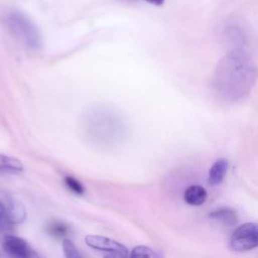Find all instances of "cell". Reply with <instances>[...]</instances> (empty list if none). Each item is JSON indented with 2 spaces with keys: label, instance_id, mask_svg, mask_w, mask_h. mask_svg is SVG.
<instances>
[{
  "label": "cell",
  "instance_id": "cell-1",
  "mask_svg": "<svg viewBox=\"0 0 258 258\" xmlns=\"http://www.w3.org/2000/svg\"><path fill=\"white\" fill-rule=\"evenodd\" d=\"M257 77L258 69L251 57L241 50H234L217 63L212 87L220 99L235 102L249 94Z\"/></svg>",
  "mask_w": 258,
  "mask_h": 258
},
{
  "label": "cell",
  "instance_id": "cell-2",
  "mask_svg": "<svg viewBox=\"0 0 258 258\" xmlns=\"http://www.w3.org/2000/svg\"><path fill=\"white\" fill-rule=\"evenodd\" d=\"M82 131L88 141L100 146H112L124 140L127 127L118 112L99 106L84 114Z\"/></svg>",
  "mask_w": 258,
  "mask_h": 258
},
{
  "label": "cell",
  "instance_id": "cell-3",
  "mask_svg": "<svg viewBox=\"0 0 258 258\" xmlns=\"http://www.w3.org/2000/svg\"><path fill=\"white\" fill-rule=\"evenodd\" d=\"M4 22L10 31L19 38L27 47L40 49L42 38L36 25L22 12L10 11L5 15Z\"/></svg>",
  "mask_w": 258,
  "mask_h": 258
},
{
  "label": "cell",
  "instance_id": "cell-4",
  "mask_svg": "<svg viewBox=\"0 0 258 258\" xmlns=\"http://www.w3.org/2000/svg\"><path fill=\"white\" fill-rule=\"evenodd\" d=\"M230 247L237 252L249 251L258 247V223H245L232 234Z\"/></svg>",
  "mask_w": 258,
  "mask_h": 258
},
{
  "label": "cell",
  "instance_id": "cell-5",
  "mask_svg": "<svg viewBox=\"0 0 258 258\" xmlns=\"http://www.w3.org/2000/svg\"><path fill=\"white\" fill-rule=\"evenodd\" d=\"M86 244L98 251L106 253L107 256L111 257H126L128 256V249L121 243L98 235H87L85 237Z\"/></svg>",
  "mask_w": 258,
  "mask_h": 258
},
{
  "label": "cell",
  "instance_id": "cell-6",
  "mask_svg": "<svg viewBox=\"0 0 258 258\" xmlns=\"http://www.w3.org/2000/svg\"><path fill=\"white\" fill-rule=\"evenodd\" d=\"M2 248L8 254L18 258H35L38 257L36 252L22 238L14 235H6L2 242Z\"/></svg>",
  "mask_w": 258,
  "mask_h": 258
},
{
  "label": "cell",
  "instance_id": "cell-7",
  "mask_svg": "<svg viewBox=\"0 0 258 258\" xmlns=\"http://www.w3.org/2000/svg\"><path fill=\"white\" fill-rule=\"evenodd\" d=\"M210 218L220 222L221 224L227 225V226H233L237 223L238 221V215L235 210L228 208V207H223L216 209L210 213Z\"/></svg>",
  "mask_w": 258,
  "mask_h": 258
},
{
  "label": "cell",
  "instance_id": "cell-8",
  "mask_svg": "<svg viewBox=\"0 0 258 258\" xmlns=\"http://www.w3.org/2000/svg\"><path fill=\"white\" fill-rule=\"evenodd\" d=\"M183 199L190 206H201L207 199V190L199 184L189 185L184 191Z\"/></svg>",
  "mask_w": 258,
  "mask_h": 258
},
{
  "label": "cell",
  "instance_id": "cell-9",
  "mask_svg": "<svg viewBox=\"0 0 258 258\" xmlns=\"http://www.w3.org/2000/svg\"><path fill=\"white\" fill-rule=\"evenodd\" d=\"M228 169V161L225 158H220L216 160L210 168L209 171V182L212 185L220 184L225 177Z\"/></svg>",
  "mask_w": 258,
  "mask_h": 258
},
{
  "label": "cell",
  "instance_id": "cell-10",
  "mask_svg": "<svg viewBox=\"0 0 258 258\" xmlns=\"http://www.w3.org/2000/svg\"><path fill=\"white\" fill-rule=\"evenodd\" d=\"M24 170V165L20 159L0 153V172L20 173Z\"/></svg>",
  "mask_w": 258,
  "mask_h": 258
},
{
  "label": "cell",
  "instance_id": "cell-11",
  "mask_svg": "<svg viewBox=\"0 0 258 258\" xmlns=\"http://www.w3.org/2000/svg\"><path fill=\"white\" fill-rule=\"evenodd\" d=\"M7 212L12 224H20L26 218V210L23 204L16 200H10L7 207Z\"/></svg>",
  "mask_w": 258,
  "mask_h": 258
},
{
  "label": "cell",
  "instance_id": "cell-12",
  "mask_svg": "<svg viewBox=\"0 0 258 258\" xmlns=\"http://www.w3.org/2000/svg\"><path fill=\"white\" fill-rule=\"evenodd\" d=\"M131 257H147V258H156V257H159L160 255L155 252L153 249L147 247V246H136L132 249L131 251V254H130Z\"/></svg>",
  "mask_w": 258,
  "mask_h": 258
},
{
  "label": "cell",
  "instance_id": "cell-13",
  "mask_svg": "<svg viewBox=\"0 0 258 258\" xmlns=\"http://www.w3.org/2000/svg\"><path fill=\"white\" fill-rule=\"evenodd\" d=\"M62 249L64 252L66 257L68 258H82L83 255L79 252L77 246L74 244V242L68 238L62 240Z\"/></svg>",
  "mask_w": 258,
  "mask_h": 258
},
{
  "label": "cell",
  "instance_id": "cell-14",
  "mask_svg": "<svg viewBox=\"0 0 258 258\" xmlns=\"http://www.w3.org/2000/svg\"><path fill=\"white\" fill-rule=\"evenodd\" d=\"M48 232L52 236L62 237V236H66L68 234L69 227L66 224L61 223V222L54 221V222H52L48 225Z\"/></svg>",
  "mask_w": 258,
  "mask_h": 258
},
{
  "label": "cell",
  "instance_id": "cell-15",
  "mask_svg": "<svg viewBox=\"0 0 258 258\" xmlns=\"http://www.w3.org/2000/svg\"><path fill=\"white\" fill-rule=\"evenodd\" d=\"M12 222L9 219L7 208L0 201V230L1 231H10L12 229Z\"/></svg>",
  "mask_w": 258,
  "mask_h": 258
},
{
  "label": "cell",
  "instance_id": "cell-16",
  "mask_svg": "<svg viewBox=\"0 0 258 258\" xmlns=\"http://www.w3.org/2000/svg\"><path fill=\"white\" fill-rule=\"evenodd\" d=\"M64 183L68 186V188H70L76 195H84L85 194V187L75 177H73V176H66L64 177Z\"/></svg>",
  "mask_w": 258,
  "mask_h": 258
},
{
  "label": "cell",
  "instance_id": "cell-17",
  "mask_svg": "<svg viewBox=\"0 0 258 258\" xmlns=\"http://www.w3.org/2000/svg\"><path fill=\"white\" fill-rule=\"evenodd\" d=\"M145 1L148 3H151L153 5H156V6H160L164 3V0H145Z\"/></svg>",
  "mask_w": 258,
  "mask_h": 258
}]
</instances>
